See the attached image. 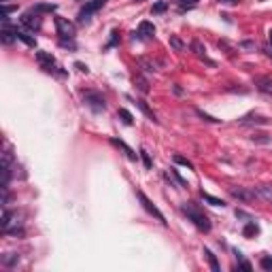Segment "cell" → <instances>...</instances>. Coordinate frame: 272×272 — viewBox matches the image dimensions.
Instances as JSON below:
<instances>
[{"label":"cell","mask_w":272,"mask_h":272,"mask_svg":"<svg viewBox=\"0 0 272 272\" xmlns=\"http://www.w3.org/2000/svg\"><path fill=\"white\" fill-rule=\"evenodd\" d=\"M181 211H183V215H187V219L198 230H202V232H211V221H208V217L202 211H198L194 204H183Z\"/></svg>","instance_id":"1"},{"label":"cell","mask_w":272,"mask_h":272,"mask_svg":"<svg viewBox=\"0 0 272 272\" xmlns=\"http://www.w3.org/2000/svg\"><path fill=\"white\" fill-rule=\"evenodd\" d=\"M107 2H109V0H88V2H85L83 7L79 9V13H77L79 24H88V21L91 19V15L98 13V11H100Z\"/></svg>","instance_id":"2"},{"label":"cell","mask_w":272,"mask_h":272,"mask_svg":"<svg viewBox=\"0 0 272 272\" xmlns=\"http://www.w3.org/2000/svg\"><path fill=\"white\" fill-rule=\"evenodd\" d=\"M55 30L62 40H74V36H77V26L68 21L66 17H55Z\"/></svg>","instance_id":"3"},{"label":"cell","mask_w":272,"mask_h":272,"mask_svg":"<svg viewBox=\"0 0 272 272\" xmlns=\"http://www.w3.org/2000/svg\"><path fill=\"white\" fill-rule=\"evenodd\" d=\"M136 196H138V200H141V204H143V208H145V211L149 213V215H153V217L158 219V221H160L162 225H168V221H166V217L162 215V211H160V208L155 206L153 202H151V200L147 198V194H145V192H141V189H138V192H136Z\"/></svg>","instance_id":"4"},{"label":"cell","mask_w":272,"mask_h":272,"mask_svg":"<svg viewBox=\"0 0 272 272\" xmlns=\"http://www.w3.org/2000/svg\"><path fill=\"white\" fill-rule=\"evenodd\" d=\"M36 60H38V64H40V68H43L45 73L64 74V71H60V66H57V62H55V57H54V55L45 54V51H36Z\"/></svg>","instance_id":"5"},{"label":"cell","mask_w":272,"mask_h":272,"mask_svg":"<svg viewBox=\"0 0 272 272\" xmlns=\"http://www.w3.org/2000/svg\"><path fill=\"white\" fill-rule=\"evenodd\" d=\"M21 24H24L30 32H38L40 26H43V19H40V13H36V11H26L24 15H21Z\"/></svg>","instance_id":"6"},{"label":"cell","mask_w":272,"mask_h":272,"mask_svg":"<svg viewBox=\"0 0 272 272\" xmlns=\"http://www.w3.org/2000/svg\"><path fill=\"white\" fill-rule=\"evenodd\" d=\"M83 100H85V104H88V107L94 113H102L104 109H107V104H104V98L100 94H96V91H88Z\"/></svg>","instance_id":"7"},{"label":"cell","mask_w":272,"mask_h":272,"mask_svg":"<svg viewBox=\"0 0 272 272\" xmlns=\"http://www.w3.org/2000/svg\"><path fill=\"white\" fill-rule=\"evenodd\" d=\"M155 36V26L149 24V21H141V26H138V30L134 32V38L138 40H149Z\"/></svg>","instance_id":"8"},{"label":"cell","mask_w":272,"mask_h":272,"mask_svg":"<svg viewBox=\"0 0 272 272\" xmlns=\"http://www.w3.org/2000/svg\"><path fill=\"white\" fill-rule=\"evenodd\" d=\"M109 143H111L113 147H117V149H121V151L126 153V158H128L130 162H136V160H138V155L134 153V149H132V147H128V145H126L124 141H119V138H115V136H111V138H109Z\"/></svg>","instance_id":"9"},{"label":"cell","mask_w":272,"mask_h":272,"mask_svg":"<svg viewBox=\"0 0 272 272\" xmlns=\"http://www.w3.org/2000/svg\"><path fill=\"white\" fill-rule=\"evenodd\" d=\"M257 234H259V225L253 221V219L251 221H247V225L242 228V236H245V238H255Z\"/></svg>","instance_id":"10"},{"label":"cell","mask_w":272,"mask_h":272,"mask_svg":"<svg viewBox=\"0 0 272 272\" xmlns=\"http://www.w3.org/2000/svg\"><path fill=\"white\" fill-rule=\"evenodd\" d=\"M130 100H132V98H130ZM132 102H134V104H136V107H138V109H141V111H143L145 115H147V117H149V119H151V121H153V124H158V117H155V113H153V111H151V109H149V107H147V104H145L143 100H138V98H136V100H132Z\"/></svg>","instance_id":"11"},{"label":"cell","mask_w":272,"mask_h":272,"mask_svg":"<svg viewBox=\"0 0 272 272\" xmlns=\"http://www.w3.org/2000/svg\"><path fill=\"white\" fill-rule=\"evenodd\" d=\"M192 49H194V54H196V55L202 57V60H206L208 64L213 66V62L206 57V47H202V43H200V40H192Z\"/></svg>","instance_id":"12"},{"label":"cell","mask_w":272,"mask_h":272,"mask_svg":"<svg viewBox=\"0 0 272 272\" xmlns=\"http://www.w3.org/2000/svg\"><path fill=\"white\" fill-rule=\"evenodd\" d=\"M17 262H19V255H17V253H7V255L0 257V264H2L4 268H13Z\"/></svg>","instance_id":"13"},{"label":"cell","mask_w":272,"mask_h":272,"mask_svg":"<svg viewBox=\"0 0 272 272\" xmlns=\"http://www.w3.org/2000/svg\"><path fill=\"white\" fill-rule=\"evenodd\" d=\"M230 192H232V196H234V198H238V200H242V202H249V200L253 198V194H251V192H247L245 187H238V189H236V187H232V189H230Z\"/></svg>","instance_id":"14"},{"label":"cell","mask_w":272,"mask_h":272,"mask_svg":"<svg viewBox=\"0 0 272 272\" xmlns=\"http://www.w3.org/2000/svg\"><path fill=\"white\" fill-rule=\"evenodd\" d=\"M57 9V4H54V2H38V4H34L32 7V11H36V13H54V11Z\"/></svg>","instance_id":"15"},{"label":"cell","mask_w":272,"mask_h":272,"mask_svg":"<svg viewBox=\"0 0 272 272\" xmlns=\"http://www.w3.org/2000/svg\"><path fill=\"white\" fill-rule=\"evenodd\" d=\"M15 30V36L21 40V43H26L28 47H36V40H34L32 36H28V32H24V30H17V28H13Z\"/></svg>","instance_id":"16"},{"label":"cell","mask_w":272,"mask_h":272,"mask_svg":"<svg viewBox=\"0 0 272 272\" xmlns=\"http://www.w3.org/2000/svg\"><path fill=\"white\" fill-rule=\"evenodd\" d=\"M202 253H204V255H206V262L211 264V268H213V270H215V272H219V270H221V266H219L217 257H215V253H213L211 249H206V247H204V251H202Z\"/></svg>","instance_id":"17"},{"label":"cell","mask_w":272,"mask_h":272,"mask_svg":"<svg viewBox=\"0 0 272 272\" xmlns=\"http://www.w3.org/2000/svg\"><path fill=\"white\" fill-rule=\"evenodd\" d=\"M202 200L208 202L211 206H225V202L221 198H215V196H211V194H206V192H202Z\"/></svg>","instance_id":"18"},{"label":"cell","mask_w":272,"mask_h":272,"mask_svg":"<svg viewBox=\"0 0 272 272\" xmlns=\"http://www.w3.org/2000/svg\"><path fill=\"white\" fill-rule=\"evenodd\" d=\"M117 117H121V121H124L126 126H132V124H134V117H132V113L126 111V109H119V111H117Z\"/></svg>","instance_id":"19"},{"label":"cell","mask_w":272,"mask_h":272,"mask_svg":"<svg viewBox=\"0 0 272 272\" xmlns=\"http://www.w3.org/2000/svg\"><path fill=\"white\" fill-rule=\"evenodd\" d=\"M196 115H198L200 119H204V121H208V124H221V119H217V117H213V115H208V113H204L202 109H196Z\"/></svg>","instance_id":"20"},{"label":"cell","mask_w":272,"mask_h":272,"mask_svg":"<svg viewBox=\"0 0 272 272\" xmlns=\"http://www.w3.org/2000/svg\"><path fill=\"white\" fill-rule=\"evenodd\" d=\"M257 194L264 196V198L268 200V202H272V187H268V185H259V187H257Z\"/></svg>","instance_id":"21"},{"label":"cell","mask_w":272,"mask_h":272,"mask_svg":"<svg viewBox=\"0 0 272 272\" xmlns=\"http://www.w3.org/2000/svg\"><path fill=\"white\" fill-rule=\"evenodd\" d=\"M172 160H175V164H181V166H185V168H189V170L194 168V164H192V162H189L187 158H183V155H175Z\"/></svg>","instance_id":"22"},{"label":"cell","mask_w":272,"mask_h":272,"mask_svg":"<svg viewBox=\"0 0 272 272\" xmlns=\"http://www.w3.org/2000/svg\"><path fill=\"white\" fill-rule=\"evenodd\" d=\"M134 83L138 85V90H141L143 94H149V83L143 77H134Z\"/></svg>","instance_id":"23"},{"label":"cell","mask_w":272,"mask_h":272,"mask_svg":"<svg viewBox=\"0 0 272 272\" xmlns=\"http://www.w3.org/2000/svg\"><path fill=\"white\" fill-rule=\"evenodd\" d=\"M141 158H143V162H145V168L151 170V168H153V162H151V158H149L147 149H141Z\"/></svg>","instance_id":"24"},{"label":"cell","mask_w":272,"mask_h":272,"mask_svg":"<svg viewBox=\"0 0 272 272\" xmlns=\"http://www.w3.org/2000/svg\"><path fill=\"white\" fill-rule=\"evenodd\" d=\"M257 83H259L257 88L262 90V91H272V81H270V79H259Z\"/></svg>","instance_id":"25"},{"label":"cell","mask_w":272,"mask_h":272,"mask_svg":"<svg viewBox=\"0 0 272 272\" xmlns=\"http://www.w3.org/2000/svg\"><path fill=\"white\" fill-rule=\"evenodd\" d=\"M259 266H262L264 270H272V255H264L259 259Z\"/></svg>","instance_id":"26"},{"label":"cell","mask_w":272,"mask_h":272,"mask_svg":"<svg viewBox=\"0 0 272 272\" xmlns=\"http://www.w3.org/2000/svg\"><path fill=\"white\" fill-rule=\"evenodd\" d=\"M175 2L181 4V9H192V7H196V4L200 2V0H175Z\"/></svg>","instance_id":"27"},{"label":"cell","mask_w":272,"mask_h":272,"mask_svg":"<svg viewBox=\"0 0 272 272\" xmlns=\"http://www.w3.org/2000/svg\"><path fill=\"white\" fill-rule=\"evenodd\" d=\"M170 175L175 177V181H177L179 185H181V187H187V181H185V179H183L181 175H179V170H170Z\"/></svg>","instance_id":"28"},{"label":"cell","mask_w":272,"mask_h":272,"mask_svg":"<svg viewBox=\"0 0 272 272\" xmlns=\"http://www.w3.org/2000/svg\"><path fill=\"white\" fill-rule=\"evenodd\" d=\"M166 9H168V4L166 2H155L153 4V13H164Z\"/></svg>","instance_id":"29"},{"label":"cell","mask_w":272,"mask_h":272,"mask_svg":"<svg viewBox=\"0 0 272 272\" xmlns=\"http://www.w3.org/2000/svg\"><path fill=\"white\" fill-rule=\"evenodd\" d=\"M236 217H240V219H247V221H251V215H247V213L245 211H240V208H236Z\"/></svg>","instance_id":"30"},{"label":"cell","mask_w":272,"mask_h":272,"mask_svg":"<svg viewBox=\"0 0 272 272\" xmlns=\"http://www.w3.org/2000/svg\"><path fill=\"white\" fill-rule=\"evenodd\" d=\"M170 43L175 45L177 49H183V43H181V40H179V38H170Z\"/></svg>","instance_id":"31"},{"label":"cell","mask_w":272,"mask_h":272,"mask_svg":"<svg viewBox=\"0 0 272 272\" xmlns=\"http://www.w3.org/2000/svg\"><path fill=\"white\" fill-rule=\"evenodd\" d=\"M217 2H221V4H238L240 0H217Z\"/></svg>","instance_id":"32"},{"label":"cell","mask_w":272,"mask_h":272,"mask_svg":"<svg viewBox=\"0 0 272 272\" xmlns=\"http://www.w3.org/2000/svg\"><path fill=\"white\" fill-rule=\"evenodd\" d=\"M77 68H79L81 73H88V66H83V64H77Z\"/></svg>","instance_id":"33"},{"label":"cell","mask_w":272,"mask_h":272,"mask_svg":"<svg viewBox=\"0 0 272 272\" xmlns=\"http://www.w3.org/2000/svg\"><path fill=\"white\" fill-rule=\"evenodd\" d=\"M266 51V55H268V57H272V49H264Z\"/></svg>","instance_id":"34"},{"label":"cell","mask_w":272,"mask_h":272,"mask_svg":"<svg viewBox=\"0 0 272 272\" xmlns=\"http://www.w3.org/2000/svg\"><path fill=\"white\" fill-rule=\"evenodd\" d=\"M268 40H270V45H272V30H268Z\"/></svg>","instance_id":"35"},{"label":"cell","mask_w":272,"mask_h":272,"mask_svg":"<svg viewBox=\"0 0 272 272\" xmlns=\"http://www.w3.org/2000/svg\"><path fill=\"white\" fill-rule=\"evenodd\" d=\"M136 2H143V0H136Z\"/></svg>","instance_id":"36"},{"label":"cell","mask_w":272,"mask_h":272,"mask_svg":"<svg viewBox=\"0 0 272 272\" xmlns=\"http://www.w3.org/2000/svg\"><path fill=\"white\" fill-rule=\"evenodd\" d=\"M262 2H264V0H262Z\"/></svg>","instance_id":"37"}]
</instances>
